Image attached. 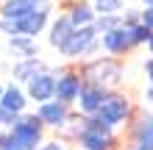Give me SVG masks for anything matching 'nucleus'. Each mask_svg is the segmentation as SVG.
I'll return each mask as SVG.
<instances>
[{
	"label": "nucleus",
	"instance_id": "423d86ee",
	"mask_svg": "<svg viewBox=\"0 0 153 150\" xmlns=\"http://www.w3.org/2000/svg\"><path fill=\"white\" fill-rule=\"evenodd\" d=\"M28 98L36 100L39 106L50 103L53 98H56V78H53L50 72H39V75L28 83Z\"/></svg>",
	"mask_w": 153,
	"mask_h": 150
},
{
	"label": "nucleus",
	"instance_id": "6e6552de",
	"mask_svg": "<svg viewBox=\"0 0 153 150\" xmlns=\"http://www.w3.org/2000/svg\"><path fill=\"white\" fill-rule=\"evenodd\" d=\"M81 86H84V83H81V75H75V72L61 75L59 81H56V100L64 103V106L75 103L78 95H81Z\"/></svg>",
	"mask_w": 153,
	"mask_h": 150
},
{
	"label": "nucleus",
	"instance_id": "cd10ccee",
	"mask_svg": "<svg viewBox=\"0 0 153 150\" xmlns=\"http://www.w3.org/2000/svg\"><path fill=\"white\" fill-rule=\"evenodd\" d=\"M148 100L153 103V86H150V89H148Z\"/></svg>",
	"mask_w": 153,
	"mask_h": 150
},
{
	"label": "nucleus",
	"instance_id": "ddd939ff",
	"mask_svg": "<svg viewBox=\"0 0 153 150\" xmlns=\"http://www.w3.org/2000/svg\"><path fill=\"white\" fill-rule=\"evenodd\" d=\"M39 72H42L39 58H25V61H17V64H14V69H11L14 81H25V83H31Z\"/></svg>",
	"mask_w": 153,
	"mask_h": 150
},
{
	"label": "nucleus",
	"instance_id": "393cba45",
	"mask_svg": "<svg viewBox=\"0 0 153 150\" xmlns=\"http://www.w3.org/2000/svg\"><path fill=\"white\" fill-rule=\"evenodd\" d=\"M36 150H61V145L59 142H48V145H39Z\"/></svg>",
	"mask_w": 153,
	"mask_h": 150
},
{
	"label": "nucleus",
	"instance_id": "5701e85b",
	"mask_svg": "<svg viewBox=\"0 0 153 150\" xmlns=\"http://www.w3.org/2000/svg\"><path fill=\"white\" fill-rule=\"evenodd\" d=\"M0 31H6L8 33V36H20V28H17V22L14 20H6V17H0Z\"/></svg>",
	"mask_w": 153,
	"mask_h": 150
},
{
	"label": "nucleus",
	"instance_id": "4468645a",
	"mask_svg": "<svg viewBox=\"0 0 153 150\" xmlns=\"http://www.w3.org/2000/svg\"><path fill=\"white\" fill-rule=\"evenodd\" d=\"M70 22L75 25V28H89V25H95V8L89 3H75L70 8Z\"/></svg>",
	"mask_w": 153,
	"mask_h": 150
},
{
	"label": "nucleus",
	"instance_id": "9d476101",
	"mask_svg": "<svg viewBox=\"0 0 153 150\" xmlns=\"http://www.w3.org/2000/svg\"><path fill=\"white\" fill-rule=\"evenodd\" d=\"M33 11H39V0H6V6H3V14L6 20H14V22H20L22 17H28Z\"/></svg>",
	"mask_w": 153,
	"mask_h": 150
},
{
	"label": "nucleus",
	"instance_id": "412c9836",
	"mask_svg": "<svg viewBox=\"0 0 153 150\" xmlns=\"http://www.w3.org/2000/svg\"><path fill=\"white\" fill-rule=\"evenodd\" d=\"M128 33H131V42L134 45H142V42H150L153 39V31H148L145 25H134V28H128Z\"/></svg>",
	"mask_w": 153,
	"mask_h": 150
},
{
	"label": "nucleus",
	"instance_id": "39448f33",
	"mask_svg": "<svg viewBox=\"0 0 153 150\" xmlns=\"http://www.w3.org/2000/svg\"><path fill=\"white\" fill-rule=\"evenodd\" d=\"M128 114H131V103H128L125 95H106V100L100 106V111H97V117L111 128V125H117V122H123Z\"/></svg>",
	"mask_w": 153,
	"mask_h": 150
},
{
	"label": "nucleus",
	"instance_id": "f8f14e48",
	"mask_svg": "<svg viewBox=\"0 0 153 150\" xmlns=\"http://www.w3.org/2000/svg\"><path fill=\"white\" fill-rule=\"evenodd\" d=\"M45 22H48V11H33L28 17H22L20 22H17V28H20V36H28L33 39L36 33L45 28Z\"/></svg>",
	"mask_w": 153,
	"mask_h": 150
},
{
	"label": "nucleus",
	"instance_id": "c756f323",
	"mask_svg": "<svg viewBox=\"0 0 153 150\" xmlns=\"http://www.w3.org/2000/svg\"><path fill=\"white\" fill-rule=\"evenodd\" d=\"M148 47H150V53H153V39H150V42H148Z\"/></svg>",
	"mask_w": 153,
	"mask_h": 150
},
{
	"label": "nucleus",
	"instance_id": "dca6fc26",
	"mask_svg": "<svg viewBox=\"0 0 153 150\" xmlns=\"http://www.w3.org/2000/svg\"><path fill=\"white\" fill-rule=\"evenodd\" d=\"M8 47H11V53H14L20 61L36 58V42L28 39V36H14V39H8Z\"/></svg>",
	"mask_w": 153,
	"mask_h": 150
},
{
	"label": "nucleus",
	"instance_id": "9b49d317",
	"mask_svg": "<svg viewBox=\"0 0 153 150\" xmlns=\"http://www.w3.org/2000/svg\"><path fill=\"white\" fill-rule=\"evenodd\" d=\"M103 47L109 50V53H125L128 47H134V42H131V33L128 28H120V31H111V33H103Z\"/></svg>",
	"mask_w": 153,
	"mask_h": 150
},
{
	"label": "nucleus",
	"instance_id": "aec40b11",
	"mask_svg": "<svg viewBox=\"0 0 153 150\" xmlns=\"http://www.w3.org/2000/svg\"><path fill=\"white\" fill-rule=\"evenodd\" d=\"M92 8H95L100 17H111V14H117V11L123 8V0H95Z\"/></svg>",
	"mask_w": 153,
	"mask_h": 150
},
{
	"label": "nucleus",
	"instance_id": "0eeeda50",
	"mask_svg": "<svg viewBox=\"0 0 153 150\" xmlns=\"http://www.w3.org/2000/svg\"><path fill=\"white\" fill-rule=\"evenodd\" d=\"M106 92L103 86H95V83H84L81 86V95H78V106H81V111L84 114H97L100 111V106L106 100Z\"/></svg>",
	"mask_w": 153,
	"mask_h": 150
},
{
	"label": "nucleus",
	"instance_id": "2f4dec72",
	"mask_svg": "<svg viewBox=\"0 0 153 150\" xmlns=\"http://www.w3.org/2000/svg\"><path fill=\"white\" fill-rule=\"evenodd\" d=\"M134 150H139V147H134Z\"/></svg>",
	"mask_w": 153,
	"mask_h": 150
},
{
	"label": "nucleus",
	"instance_id": "c85d7f7f",
	"mask_svg": "<svg viewBox=\"0 0 153 150\" xmlns=\"http://www.w3.org/2000/svg\"><path fill=\"white\" fill-rule=\"evenodd\" d=\"M145 6H148V8H153V0H145Z\"/></svg>",
	"mask_w": 153,
	"mask_h": 150
},
{
	"label": "nucleus",
	"instance_id": "a211bd4d",
	"mask_svg": "<svg viewBox=\"0 0 153 150\" xmlns=\"http://www.w3.org/2000/svg\"><path fill=\"white\" fill-rule=\"evenodd\" d=\"M137 147L139 150H153V114L145 117V122L137 131Z\"/></svg>",
	"mask_w": 153,
	"mask_h": 150
},
{
	"label": "nucleus",
	"instance_id": "7c9ffc66",
	"mask_svg": "<svg viewBox=\"0 0 153 150\" xmlns=\"http://www.w3.org/2000/svg\"><path fill=\"white\" fill-rule=\"evenodd\" d=\"M3 92H6V89H3V86H0V100H3Z\"/></svg>",
	"mask_w": 153,
	"mask_h": 150
},
{
	"label": "nucleus",
	"instance_id": "b1692460",
	"mask_svg": "<svg viewBox=\"0 0 153 150\" xmlns=\"http://www.w3.org/2000/svg\"><path fill=\"white\" fill-rule=\"evenodd\" d=\"M142 25H145L148 31H153V8H145V11H142Z\"/></svg>",
	"mask_w": 153,
	"mask_h": 150
},
{
	"label": "nucleus",
	"instance_id": "f03ea898",
	"mask_svg": "<svg viewBox=\"0 0 153 150\" xmlns=\"http://www.w3.org/2000/svg\"><path fill=\"white\" fill-rule=\"evenodd\" d=\"M8 136H11V142L22 150H36L39 147V139H42V120L36 114H31V117H20V122L8 131Z\"/></svg>",
	"mask_w": 153,
	"mask_h": 150
},
{
	"label": "nucleus",
	"instance_id": "4be33fe9",
	"mask_svg": "<svg viewBox=\"0 0 153 150\" xmlns=\"http://www.w3.org/2000/svg\"><path fill=\"white\" fill-rule=\"evenodd\" d=\"M17 122H20V114H11V111L0 109V125H3V128H14Z\"/></svg>",
	"mask_w": 153,
	"mask_h": 150
},
{
	"label": "nucleus",
	"instance_id": "6ab92c4d",
	"mask_svg": "<svg viewBox=\"0 0 153 150\" xmlns=\"http://www.w3.org/2000/svg\"><path fill=\"white\" fill-rule=\"evenodd\" d=\"M125 28V20L120 14H111V17H97L95 20V31L97 33H111V31H120Z\"/></svg>",
	"mask_w": 153,
	"mask_h": 150
},
{
	"label": "nucleus",
	"instance_id": "2eb2a0df",
	"mask_svg": "<svg viewBox=\"0 0 153 150\" xmlns=\"http://www.w3.org/2000/svg\"><path fill=\"white\" fill-rule=\"evenodd\" d=\"M25 95L17 89L14 83H8L6 86V92H3V100H0V109H6V111H11V114H20L22 109H25Z\"/></svg>",
	"mask_w": 153,
	"mask_h": 150
},
{
	"label": "nucleus",
	"instance_id": "1a4fd4ad",
	"mask_svg": "<svg viewBox=\"0 0 153 150\" xmlns=\"http://www.w3.org/2000/svg\"><path fill=\"white\" fill-rule=\"evenodd\" d=\"M36 117L42 120V125L61 128V125H67V106H64V103H59V100H50V103L39 106Z\"/></svg>",
	"mask_w": 153,
	"mask_h": 150
},
{
	"label": "nucleus",
	"instance_id": "bb28decb",
	"mask_svg": "<svg viewBox=\"0 0 153 150\" xmlns=\"http://www.w3.org/2000/svg\"><path fill=\"white\" fill-rule=\"evenodd\" d=\"M0 150H22V147H17V145H8V147H0Z\"/></svg>",
	"mask_w": 153,
	"mask_h": 150
},
{
	"label": "nucleus",
	"instance_id": "7ed1b4c3",
	"mask_svg": "<svg viewBox=\"0 0 153 150\" xmlns=\"http://www.w3.org/2000/svg\"><path fill=\"white\" fill-rule=\"evenodd\" d=\"M95 47H97V31H95V25H89V28H75L73 36L59 50L64 56H70V58H78V56H89Z\"/></svg>",
	"mask_w": 153,
	"mask_h": 150
},
{
	"label": "nucleus",
	"instance_id": "f3484780",
	"mask_svg": "<svg viewBox=\"0 0 153 150\" xmlns=\"http://www.w3.org/2000/svg\"><path fill=\"white\" fill-rule=\"evenodd\" d=\"M73 31H75V25L70 22V17H61V20H56V22H53V28H50V45L61 47L70 36H73Z\"/></svg>",
	"mask_w": 153,
	"mask_h": 150
},
{
	"label": "nucleus",
	"instance_id": "20e7f679",
	"mask_svg": "<svg viewBox=\"0 0 153 150\" xmlns=\"http://www.w3.org/2000/svg\"><path fill=\"white\" fill-rule=\"evenodd\" d=\"M84 75H86V83L106 86V83H114V81L123 78V67L117 61H111V58H97L84 69Z\"/></svg>",
	"mask_w": 153,
	"mask_h": 150
},
{
	"label": "nucleus",
	"instance_id": "a878e982",
	"mask_svg": "<svg viewBox=\"0 0 153 150\" xmlns=\"http://www.w3.org/2000/svg\"><path fill=\"white\" fill-rule=\"evenodd\" d=\"M145 69H148V78H150V86H153V58L145 64Z\"/></svg>",
	"mask_w": 153,
	"mask_h": 150
},
{
	"label": "nucleus",
	"instance_id": "f257e3e1",
	"mask_svg": "<svg viewBox=\"0 0 153 150\" xmlns=\"http://www.w3.org/2000/svg\"><path fill=\"white\" fill-rule=\"evenodd\" d=\"M78 142L86 150H109L114 145V136H111V128L100 117H89L84 120V131H81Z\"/></svg>",
	"mask_w": 153,
	"mask_h": 150
}]
</instances>
